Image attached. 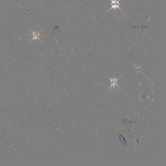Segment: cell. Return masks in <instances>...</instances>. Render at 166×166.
<instances>
[{
  "mask_svg": "<svg viewBox=\"0 0 166 166\" xmlns=\"http://www.w3.org/2000/svg\"><path fill=\"white\" fill-rule=\"evenodd\" d=\"M111 2V3L110 4V5L111 6V7L110 8V10H109L107 12H106V14L109 12L110 10L113 9H119V10H121V11L122 12H123V11L119 7V6L121 5L120 3H119V2L121 1V0H118V1H117V0H110Z\"/></svg>",
  "mask_w": 166,
  "mask_h": 166,
  "instance_id": "cell-1",
  "label": "cell"
}]
</instances>
